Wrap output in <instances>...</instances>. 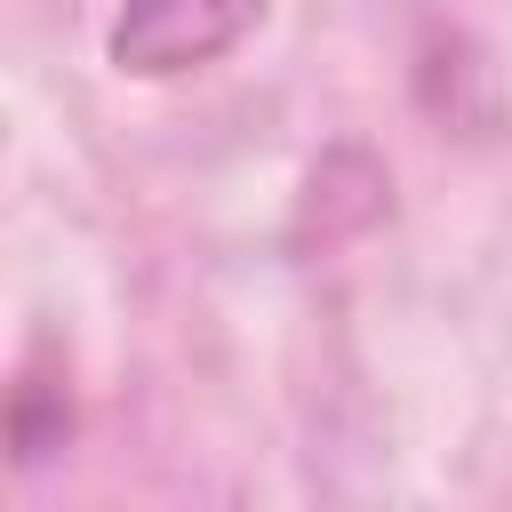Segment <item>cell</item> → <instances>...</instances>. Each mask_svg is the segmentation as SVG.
<instances>
[{
	"mask_svg": "<svg viewBox=\"0 0 512 512\" xmlns=\"http://www.w3.org/2000/svg\"><path fill=\"white\" fill-rule=\"evenodd\" d=\"M256 8L264 0H128L112 48L136 72H176V64H200L224 40H240L256 24Z\"/></svg>",
	"mask_w": 512,
	"mask_h": 512,
	"instance_id": "cell-1",
	"label": "cell"
}]
</instances>
